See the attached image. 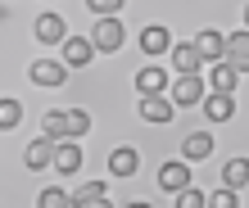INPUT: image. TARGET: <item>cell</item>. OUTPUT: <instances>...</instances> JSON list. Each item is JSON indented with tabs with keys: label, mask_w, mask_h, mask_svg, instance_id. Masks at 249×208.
Listing matches in <instances>:
<instances>
[{
	"label": "cell",
	"mask_w": 249,
	"mask_h": 208,
	"mask_svg": "<svg viewBox=\"0 0 249 208\" xmlns=\"http://www.w3.org/2000/svg\"><path fill=\"white\" fill-rule=\"evenodd\" d=\"M136 91H141V95H159V91H168V68H159V64L141 68V72H136Z\"/></svg>",
	"instance_id": "8fae6325"
},
{
	"label": "cell",
	"mask_w": 249,
	"mask_h": 208,
	"mask_svg": "<svg viewBox=\"0 0 249 208\" xmlns=\"http://www.w3.org/2000/svg\"><path fill=\"white\" fill-rule=\"evenodd\" d=\"M209 154H213V136H209V131H195V136H186V145H181V158H186V163L209 158Z\"/></svg>",
	"instance_id": "2e32d148"
},
{
	"label": "cell",
	"mask_w": 249,
	"mask_h": 208,
	"mask_svg": "<svg viewBox=\"0 0 249 208\" xmlns=\"http://www.w3.org/2000/svg\"><path fill=\"white\" fill-rule=\"evenodd\" d=\"M222 59H227L236 72H249V27H245V32H236V36H227Z\"/></svg>",
	"instance_id": "8992f818"
},
{
	"label": "cell",
	"mask_w": 249,
	"mask_h": 208,
	"mask_svg": "<svg viewBox=\"0 0 249 208\" xmlns=\"http://www.w3.org/2000/svg\"><path fill=\"white\" fill-rule=\"evenodd\" d=\"M136 168H141V154L131 150V145H118V150L109 154V172L113 176H136Z\"/></svg>",
	"instance_id": "4fadbf2b"
},
{
	"label": "cell",
	"mask_w": 249,
	"mask_h": 208,
	"mask_svg": "<svg viewBox=\"0 0 249 208\" xmlns=\"http://www.w3.org/2000/svg\"><path fill=\"white\" fill-rule=\"evenodd\" d=\"M186 186H190L186 163H163V168H159V190H172V195H177V190H186Z\"/></svg>",
	"instance_id": "9a60e30c"
},
{
	"label": "cell",
	"mask_w": 249,
	"mask_h": 208,
	"mask_svg": "<svg viewBox=\"0 0 249 208\" xmlns=\"http://www.w3.org/2000/svg\"><path fill=\"white\" fill-rule=\"evenodd\" d=\"M168 100H172V104H199V100H204V77H199V72H177Z\"/></svg>",
	"instance_id": "7a4b0ae2"
},
{
	"label": "cell",
	"mask_w": 249,
	"mask_h": 208,
	"mask_svg": "<svg viewBox=\"0 0 249 208\" xmlns=\"http://www.w3.org/2000/svg\"><path fill=\"white\" fill-rule=\"evenodd\" d=\"M41 127H46V136H50V140H68V118H64V109H46Z\"/></svg>",
	"instance_id": "ffe728a7"
},
{
	"label": "cell",
	"mask_w": 249,
	"mask_h": 208,
	"mask_svg": "<svg viewBox=\"0 0 249 208\" xmlns=\"http://www.w3.org/2000/svg\"><path fill=\"white\" fill-rule=\"evenodd\" d=\"M32 32H36V41H41V46H59V41L68 36V23L59 18V14H41Z\"/></svg>",
	"instance_id": "3957f363"
},
{
	"label": "cell",
	"mask_w": 249,
	"mask_h": 208,
	"mask_svg": "<svg viewBox=\"0 0 249 208\" xmlns=\"http://www.w3.org/2000/svg\"><path fill=\"white\" fill-rule=\"evenodd\" d=\"M177 208H204V190H195V186L177 190Z\"/></svg>",
	"instance_id": "4316f807"
},
{
	"label": "cell",
	"mask_w": 249,
	"mask_h": 208,
	"mask_svg": "<svg viewBox=\"0 0 249 208\" xmlns=\"http://www.w3.org/2000/svg\"><path fill=\"white\" fill-rule=\"evenodd\" d=\"M23 122V104L18 100H0V131H14Z\"/></svg>",
	"instance_id": "7402d4cb"
},
{
	"label": "cell",
	"mask_w": 249,
	"mask_h": 208,
	"mask_svg": "<svg viewBox=\"0 0 249 208\" xmlns=\"http://www.w3.org/2000/svg\"><path fill=\"white\" fill-rule=\"evenodd\" d=\"M245 181H249V158H231L227 168H222V186L227 190H240Z\"/></svg>",
	"instance_id": "d6986e66"
},
{
	"label": "cell",
	"mask_w": 249,
	"mask_h": 208,
	"mask_svg": "<svg viewBox=\"0 0 249 208\" xmlns=\"http://www.w3.org/2000/svg\"><path fill=\"white\" fill-rule=\"evenodd\" d=\"M236 113V95H204V118H209V122H227V118Z\"/></svg>",
	"instance_id": "5bb4252c"
},
{
	"label": "cell",
	"mask_w": 249,
	"mask_h": 208,
	"mask_svg": "<svg viewBox=\"0 0 249 208\" xmlns=\"http://www.w3.org/2000/svg\"><path fill=\"white\" fill-rule=\"evenodd\" d=\"M50 158H54V140H50V136H36L32 145H27V154H23L27 172H46V168H50Z\"/></svg>",
	"instance_id": "ba28073f"
},
{
	"label": "cell",
	"mask_w": 249,
	"mask_h": 208,
	"mask_svg": "<svg viewBox=\"0 0 249 208\" xmlns=\"http://www.w3.org/2000/svg\"><path fill=\"white\" fill-rule=\"evenodd\" d=\"M123 36H127V32H123L118 18H95V32L86 36V41H91V50H118Z\"/></svg>",
	"instance_id": "6da1fadb"
},
{
	"label": "cell",
	"mask_w": 249,
	"mask_h": 208,
	"mask_svg": "<svg viewBox=\"0 0 249 208\" xmlns=\"http://www.w3.org/2000/svg\"><path fill=\"white\" fill-rule=\"evenodd\" d=\"M64 77H68V68L54 64V59H36L32 64V82L36 86H64Z\"/></svg>",
	"instance_id": "7c38bea8"
},
{
	"label": "cell",
	"mask_w": 249,
	"mask_h": 208,
	"mask_svg": "<svg viewBox=\"0 0 249 208\" xmlns=\"http://www.w3.org/2000/svg\"><path fill=\"white\" fill-rule=\"evenodd\" d=\"M50 168H59V176H72L82 168V150L72 140H54V158H50Z\"/></svg>",
	"instance_id": "9c48e42d"
},
{
	"label": "cell",
	"mask_w": 249,
	"mask_h": 208,
	"mask_svg": "<svg viewBox=\"0 0 249 208\" xmlns=\"http://www.w3.org/2000/svg\"><path fill=\"white\" fill-rule=\"evenodd\" d=\"M64 118H68V140H77V136L91 131V113L86 109H64Z\"/></svg>",
	"instance_id": "44dd1931"
},
{
	"label": "cell",
	"mask_w": 249,
	"mask_h": 208,
	"mask_svg": "<svg viewBox=\"0 0 249 208\" xmlns=\"http://www.w3.org/2000/svg\"><path fill=\"white\" fill-rule=\"evenodd\" d=\"M204 208H240V195L236 190H213V195H204Z\"/></svg>",
	"instance_id": "cb8c5ba5"
},
{
	"label": "cell",
	"mask_w": 249,
	"mask_h": 208,
	"mask_svg": "<svg viewBox=\"0 0 249 208\" xmlns=\"http://www.w3.org/2000/svg\"><path fill=\"white\" fill-rule=\"evenodd\" d=\"M86 208H113V204H109L105 195H100V199H91V204H86Z\"/></svg>",
	"instance_id": "83f0119b"
},
{
	"label": "cell",
	"mask_w": 249,
	"mask_h": 208,
	"mask_svg": "<svg viewBox=\"0 0 249 208\" xmlns=\"http://www.w3.org/2000/svg\"><path fill=\"white\" fill-rule=\"evenodd\" d=\"M127 208H150V204H127Z\"/></svg>",
	"instance_id": "f1b7e54d"
},
{
	"label": "cell",
	"mask_w": 249,
	"mask_h": 208,
	"mask_svg": "<svg viewBox=\"0 0 249 208\" xmlns=\"http://www.w3.org/2000/svg\"><path fill=\"white\" fill-rule=\"evenodd\" d=\"M168 50H172V68H177V72H204V64H199V54H195L190 41H186V46H168Z\"/></svg>",
	"instance_id": "e0dca14e"
},
{
	"label": "cell",
	"mask_w": 249,
	"mask_h": 208,
	"mask_svg": "<svg viewBox=\"0 0 249 208\" xmlns=\"http://www.w3.org/2000/svg\"><path fill=\"white\" fill-rule=\"evenodd\" d=\"M245 27H249V5H245Z\"/></svg>",
	"instance_id": "f546056e"
},
{
	"label": "cell",
	"mask_w": 249,
	"mask_h": 208,
	"mask_svg": "<svg viewBox=\"0 0 249 208\" xmlns=\"http://www.w3.org/2000/svg\"><path fill=\"white\" fill-rule=\"evenodd\" d=\"M209 86L217 95H236V86H240V72L227 64V59H217V64L209 68Z\"/></svg>",
	"instance_id": "277c9868"
},
{
	"label": "cell",
	"mask_w": 249,
	"mask_h": 208,
	"mask_svg": "<svg viewBox=\"0 0 249 208\" xmlns=\"http://www.w3.org/2000/svg\"><path fill=\"white\" fill-rule=\"evenodd\" d=\"M36 208H72V204H68V195H64L59 186H50V190H41V199H36Z\"/></svg>",
	"instance_id": "d4e9b609"
},
{
	"label": "cell",
	"mask_w": 249,
	"mask_h": 208,
	"mask_svg": "<svg viewBox=\"0 0 249 208\" xmlns=\"http://www.w3.org/2000/svg\"><path fill=\"white\" fill-rule=\"evenodd\" d=\"M168 46H172L168 27H159V23H154V27H145V32H141V50H145V54H163Z\"/></svg>",
	"instance_id": "ac0fdd59"
},
{
	"label": "cell",
	"mask_w": 249,
	"mask_h": 208,
	"mask_svg": "<svg viewBox=\"0 0 249 208\" xmlns=\"http://www.w3.org/2000/svg\"><path fill=\"white\" fill-rule=\"evenodd\" d=\"M172 113H177V109H172L168 91H159V95H141V118H145V122H168Z\"/></svg>",
	"instance_id": "52a82bcc"
},
{
	"label": "cell",
	"mask_w": 249,
	"mask_h": 208,
	"mask_svg": "<svg viewBox=\"0 0 249 208\" xmlns=\"http://www.w3.org/2000/svg\"><path fill=\"white\" fill-rule=\"evenodd\" d=\"M86 9H91L95 18H113V14L123 9V0H86Z\"/></svg>",
	"instance_id": "484cf974"
},
{
	"label": "cell",
	"mask_w": 249,
	"mask_h": 208,
	"mask_svg": "<svg viewBox=\"0 0 249 208\" xmlns=\"http://www.w3.org/2000/svg\"><path fill=\"white\" fill-rule=\"evenodd\" d=\"M190 46H195L199 64H217V59H222V50H227V36L209 27V32H199V41H190Z\"/></svg>",
	"instance_id": "5b68a950"
},
{
	"label": "cell",
	"mask_w": 249,
	"mask_h": 208,
	"mask_svg": "<svg viewBox=\"0 0 249 208\" xmlns=\"http://www.w3.org/2000/svg\"><path fill=\"white\" fill-rule=\"evenodd\" d=\"M105 195V181H86V186H77V195H68V204H77V208H86L91 199H100Z\"/></svg>",
	"instance_id": "603a6c76"
},
{
	"label": "cell",
	"mask_w": 249,
	"mask_h": 208,
	"mask_svg": "<svg viewBox=\"0 0 249 208\" xmlns=\"http://www.w3.org/2000/svg\"><path fill=\"white\" fill-rule=\"evenodd\" d=\"M59 46H64V68H82V64H91V54H95L86 36H64Z\"/></svg>",
	"instance_id": "30bf717a"
}]
</instances>
